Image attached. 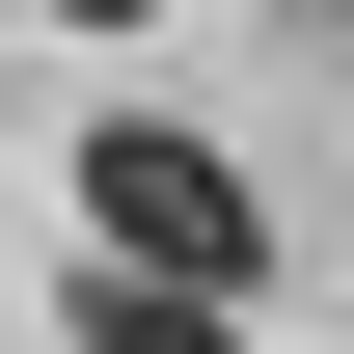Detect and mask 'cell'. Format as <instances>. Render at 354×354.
I'll return each mask as SVG.
<instances>
[{"label": "cell", "mask_w": 354, "mask_h": 354, "mask_svg": "<svg viewBox=\"0 0 354 354\" xmlns=\"http://www.w3.org/2000/svg\"><path fill=\"white\" fill-rule=\"evenodd\" d=\"M82 245L136 272V300H218V327H245V272H272V218H245V136L109 109V136H82Z\"/></svg>", "instance_id": "cell-1"}, {"label": "cell", "mask_w": 354, "mask_h": 354, "mask_svg": "<svg viewBox=\"0 0 354 354\" xmlns=\"http://www.w3.org/2000/svg\"><path fill=\"white\" fill-rule=\"evenodd\" d=\"M55 354H245L218 300H136V272H82V300H55Z\"/></svg>", "instance_id": "cell-2"}, {"label": "cell", "mask_w": 354, "mask_h": 354, "mask_svg": "<svg viewBox=\"0 0 354 354\" xmlns=\"http://www.w3.org/2000/svg\"><path fill=\"white\" fill-rule=\"evenodd\" d=\"M55 28H164V0H55Z\"/></svg>", "instance_id": "cell-3"}]
</instances>
